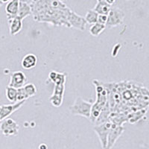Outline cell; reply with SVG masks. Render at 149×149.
Masks as SVG:
<instances>
[{
	"label": "cell",
	"instance_id": "cell-1",
	"mask_svg": "<svg viewBox=\"0 0 149 149\" xmlns=\"http://www.w3.org/2000/svg\"><path fill=\"white\" fill-rule=\"evenodd\" d=\"M33 19L54 26L70 27L69 19L72 10L59 0H31L30 3Z\"/></svg>",
	"mask_w": 149,
	"mask_h": 149
},
{
	"label": "cell",
	"instance_id": "cell-2",
	"mask_svg": "<svg viewBox=\"0 0 149 149\" xmlns=\"http://www.w3.org/2000/svg\"><path fill=\"white\" fill-rule=\"evenodd\" d=\"M93 83L95 87L96 100L94 103H93L91 114L89 119L92 123H95L98 117L100 115L102 109L105 107L107 102V91L102 82L95 80L93 81Z\"/></svg>",
	"mask_w": 149,
	"mask_h": 149
},
{
	"label": "cell",
	"instance_id": "cell-3",
	"mask_svg": "<svg viewBox=\"0 0 149 149\" xmlns=\"http://www.w3.org/2000/svg\"><path fill=\"white\" fill-rule=\"evenodd\" d=\"M93 103L84 100L81 97L75 99L74 104L70 107V110L74 116H81L90 119Z\"/></svg>",
	"mask_w": 149,
	"mask_h": 149
},
{
	"label": "cell",
	"instance_id": "cell-4",
	"mask_svg": "<svg viewBox=\"0 0 149 149\" xmlns=\"http://www.w3.org/2000/svg\"><path fill=\"white\" fill-rule=\"evenodd\" d=\"M125 14L122 10L117 7H112L107 14V21L106 28L111 29L123 24Z\"/></svg>",
	"mask_w": 149,
	"mask_h": 149
},
{
	"label": "cell",
	"instance_id": "cell-5",
	"mask_svg": "<svg viewBox=\"0 0 149 149\" xmlns=\"http://www.w3.org/2000/svg\"><path fill=\"white\" fill-rule=\"evenodd\" d=\"M112 127V122L110 120L106 121L104 123L97 125L93 127V130L98 135V139L100 140L101 145L103 149L107 148V137Z\"/></svg>",
	"mask_w": 149,
	"mask_h": 149
},
{
	"label": "cell",
	"instance_id": "cell-6",
	"mask_svg": "<svg viewBox=\"0 0 149 149\" xmlns=\"http://www.w3.org/2000/svg\"><path fill=\"white\" fill-rule=\"evenodd\" d=\"M0 130L5 136H17L19 130V126L14 119L8 118L2 122L0 125Z\"/></svg>",
	"mask_w": 149,
	"mask_h": 149
},
{
	"label": "cell",
	"instance_id": "cell-7",
	"mask_svg": "<svg viewBox=\"0 0 149 149\" xmlns=\"http://www.w3.org/2000/svg\"><path fill=\"white\" fill-rule=\"evenodd\" d=\"M65 84H54V91L52 95L49 98V102L55 107H61L63 101L64 95Z\"/></svg>",
	"mask_w": 149,
	"mask_h": 149
},
{
	"label": "cell",
	"instance_id": "cell-8",
	"mask_svg": "<svg viewBox=\"0 0 149 149\" xmlns=\"http://www.w3.org/2000/svg\"><path fill=\"white\" fill-rule=\"evenodd\" d=\"M26 101L18 102L11 104H3L0 106V122L8 119L12 113L20 108Z\"/></svg>",
	"mask_w": 149,
	"mask_h": 149
},
{
	"label": "cell",
	"instance_id": "cell-9",
	"mask_svg": "<svg viewBox=\"0 0 149 149\" xmlns=\"http://www.w3.org/2000/svg\"><path fill=\"white\" fill-rule=\"evenodd\" d=\"M124 130H125V128L123 126L116 125L112 123L111 129L109 132L108 137H107V144L106 149H112L118 139L123 134Z\"/></svg>",
	"mask_w": 149,
	"mask_h": 149
},
{
	"label": "cell",
	"instance_id": "cell-10",
	"mask_svg": "<svg viewBox=\"0 0 149 149\" xmlns=\"http://www.w3.org/2000/svg\"><path fill=\"white\" fill-rule=\"evenodd\" d=\"M27 82L26 74L21 71L14 72L10 74V82L8 86L15 89H19L23 87Z\"/></svg>",
	"mask_w": 149,
	"mask_h": 149
},
{
	"label": "cell",
	"instance_id": "cell-11",
	"mask_svg": "<svg viewBox=\"0 0 149 149\" xmlns=\"http://www.w3.org/2000/svg\"><path fill=\"white\" fill-rule=\"evenodd\" d=\"M69 22H70V27L74 28V29H78L81 31L85 30L86 24H87L84 17L78 15L74 11L72 12L70 19H69Z\"/></svg>",
	"mask_w": 149,
	"mask_h": 149
},
{
	"label": "cell",
	"instance_id": "cell-12",
	"mask_svg": "<svg viewBox=\"0 0 149 149\" xmlns=\"http://www.w3.org/2000/svg\"><path fill=\"white\" fill-rule=\"evenodd\" d=\"M9 24V32L12 36L16 35L20 32L22 29V20L19 17H15L8 19Z\"/></svg>",
	"mask_w": 149,
	"mask_h": 149
},
{
	"label": "cell",
	"instance_id": "cell-13",
	"mask_svg": "<svg viewBox=\"0 0 149 149\" xmlns=\"http://www.w3.org/2000/svg\"><path fill=\"white\" fill-rule=\"evenodd\" d=\"M19 6V0H10L5 6V11L7 14L8 19L17 17Z\"/></svg>",
	"mask_w": 149,
	"mask_h": 149
},
{
	"label": "cell",
	"instance_id": "cell-14",
	"mask_svg": "<svg viewBox=\"0 0 149 149\" xmlns=\"http://www.w3.org/2000/svg\"><path fill=\"white\" fill-rule=\"evenodd\" d=\"M37 63V58L35 54H27L22 58L21 64L24 70H31V69L35 67Z\"/></svg>",
	"mask_w": 149,
	"mask_h": 149
},
{
	"label": "cell",
	"instance_id": "cell-15",
	"mask_svg": "<svg viewBox=\"0 0 149 149\" xmlns=\"http://www.w3.org/2000/svg\"><path fill=\"white\" fill-rule=\"evenodd\" d=\"M31 14V8L30 4H28L27 2L19 1V6L17 17H19L22 20L23 19L29 17Z\"/></svg>",
	"mask_w": 149,
	"mask_h": 149
},
{
	"label": "cell",
	"instance_id": "cell-16",
	"mask_svg": "<svg viewBox=\"0 0 149 149\" xmlns=\"http://www.w3.org/2000/svg\"><path fill=\"white\" fill-rule=\"evenodd\" d=\"M111 8V5L107 4L104 0H97V3L93 10L97 12L98 14L107 15Z\"/></svg>",
	"mask_w": 149,
	"mask_h": 149
},
{
	"label": "cell",
	"instance_id": "cell-17",
	"mask_svg": "<svg viewBox=\"0 0 149 149\" xmlns=\"http://www.w3.org/2000/svg\"><path fill=\"white\" fill-rule=\"evenodd\" d=\"M146 111H147L146 109H141L138 111H134L131 113H128L127 114V122L131 124L137 122L138 121L142 119V116H144Z\"/></svg>",
	"mask_w": 149,
	"mask_h": 149
},
{
	"label": "cell",
	"instance_id": "cell-18",
	"mask_svg": "<svg viewBox=\"0 0 149 149\" xmlns=\"http://www.w3.org/2000/svg\"><path fill=\"white\" fill-rule=\"evenodd\" d=\"M5 95L9 102L12 103L17 102V89L8 86L5 89Z\"/></svg>",
	"mask_w": 149,
	"mask_h": 149
},
{
	"label": "cell",
	"instance_id": "cell-19",
	"mask_svg": "<svg viewBox=\"0 0 149 149\" xmlns=\"http://www.w3.org/2000/svg\"><path fill=\"white\" fill-rule=\"evenodd\" d=\"M98 13L95 12L93 9H90V10H87L84 19L86 23L90 24V25H93V24L96 23L98 22Z\"/></svg>",
	"mask_w": 149,
	"mask_h": 149
},
{
	"label": "cell",
	"instance_id": "cell-20",
	"mask_svg": "<svg viewBox=\"0 0 149 149\" xmlns=\"http://www.w3.org/2000/svg\"><path fill=\"white\" fill-rule=\"evenodd\" d=\"M105 29H106L105 25L96 22V23L92 25L91 27L90 28V33L93 37H98L99 34L103 32V31Z\"/></svg>",
	"mask_w": 149,
	"mask_h": 149
},
{
	"label": "cell",
	"instance_id": "cell-21",
	"mask_svg": "<svg viewBox=\"0 0 149 149\" xmlns=\"http://www.w3.org/2000/svg\"><path fill=\"white\" fill-rule=\"evenodd\" d=\"M22 88H23L28 98L34 96L37 93V88H36L35 85L33 84H27Z\"/></svg>",
	"mask_w": 149,
	"mask_h": 149
},
{
	"label": "cell",
	"instance_id": "cell-22",
	"mask_svg": "<svg viewBox=\"0 0 149 149\" xmlns=\"http://www.w3.org/2000/svg\"><path fill=\"white\" fill-rule=\"evenodd\" d=\"M107 21V15H104V14H98V22H97L103 24V25H105V26H106Z\"/></svg>",
	"mask_w": 149,
	"mask_h": 149
},
{
	"label": "cell",
	"instance_id": "cell-23",
	"mask_svg": "<svg viewBox=\"0 0 149 149\" xmlns=\"http://www.w3.org/2000/svg\"><path fill=\"white\" fill-rule=\"evenodd\" d=\"M104 1L107 2V4H109L110 5H111V6L113 5V4L115 3V2H116V0H104Z\"/></svg>",
	"mask_w": 149,
	"mask_h": 149
},
{
	"label": "cell",
	"instance_id": "cell-24",
	"mask_svg": "<svg viewBox=\"0 0 149 149\" xmlns=\"http://www.w3.org/2000/svg\"><path fill=\"white\" fill-rule=\"evenodd\" d=\"M39 149H47V146L45 144H41L39 146Z\"/></svg>",
	"mask_w": 149,
	"mask_h": 149
},
{
	"label": "cell",
	"instance_id": "cell-25",
	"mask_svg": "<svg viewBox=\"0 0 149 149\" xmlns=\"http://www.w3.org/2000/svg\"><path fill=\"white\" fill-rule=\"evenodd\" d=\"M0 1L4 4V3H8V2H10V0H0Z\"/></svg>",
	"mask_w": 149,
	"mask_h": 149
},
{
	"label": "cell",
	"instance_id": "cell-26",
	"mask_svg": "<svg viewBox=\"0 0 149 149\" xmlns=\"http://www.w3.org/2000/svg\"><path fill=\"white\" fill-rule=\"evenodd\" d=\"M59 1H61V2H66V1H67V0H59Z\"/></svg>",
	"mask_w": 149,
	"mask_h": 149
},
{
	"label": "cell",
	"instance_id": "cell-27",
	"mask_svg": "<svg viewBox=\"0 0 149 149\" xmlns=\"http://www.w3.org/2000/svg\"><path fill=\"white\" fill-rule=\"evenodd\" d=\"M2 5H3V3H2V2H1V1H0V8H1V6H2Z\"/></svg>",
	"mask_w": 149,
	"mask_h": 149
},
{
	"label": "cell",
	"instance_id": "cell-28",
	"mask_svg": "<svg viewBox=\"0 0 149 149\" xmlns=\"http://www.w3.org/2000/svg\"><path fill=\"white\" fill-rule=\"evenodd\" d=\"M21 2H27V0H19Z\"/></svg>",
	"mask_w": 149,
	"mask_h": 149
},
{
	"label": "cell",
	"instance_id": "cell-29",
	"mask_svg": "<svg viewBox=\"0 0 149 149\" xmlns=\"http://www.w3.org/2000/svg\"><path fill=\"white\" fill-rule=\"evenodd\" d=\"M125 1H129V0H125Z\"/></svg>",
	"mask_w": 149,
	"mask_h": 149
}]
</instances>
